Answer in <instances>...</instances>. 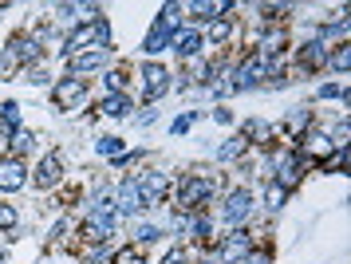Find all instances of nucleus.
<instances>
[{
  "label": "nucleus",
  "mask_w": 351,
  "mask_h": 264,
  "mask_svg": "<svg viewBox=\"0 0 351 264\" xmlns=\"http://www.w3.org/2000/svg\"><path fill=\"white\" fill-rule=\"evenodd\" d=\"M107 40H111V24L99 16L91 24H83L80 32H71L67 36V56H80V51H107Z\"/></svg>",
  "instance_id": "1"
},
{
  "label": "nucleus",
  "mask_w": 351,
  "mask_h": 264,
  "mask_svg": "<svg viewBox=\"0 0 351 264\" xmlns=\"http://www.w3.org/2000/svg\"><path fill=\"white\" fill-rule=\"evenodd\" d=\"M249 209H253V197H249V189H229L221 202V221L229 229H237L249 221Z\"/></svg>",
  "instance_id": "2"
},
{
  "label": "nucleus",
  "mask_w": 351,
  "mask_h": 264,
  "mask_svg": "<svg viewBox=\"0 0 351 264\" xmlns=\"http://www.w3.org/2000/svg\"><path fill=\"white\" fill-rule=\"evenodd\" d=\"M51 99H56V107L60 110H75L83 99H87V79H75V75L60 79V83L51 87Z\"/></svg>",
  "instance_id": "3"
},
{
  "label": "nucleus",
  "mask_w": 351,
  "mask_h": 264,
  "mask_svg": "<svg viewBox=\"0 0 351 264\" xmlns=\"http://www.w3.org/2000/svg\"><path fill=\"white\" fill-rule=\"evenodd\" d=\"M24 182H28V170H24V162H20V158H12V154L0 158V189H4V193H16Z\"/></svg>",
  "instance_id": "4"
},
{
  "label": "nucleus",
  "mask_w": 351,
  "mask_h": 264,
  "mask_svg": "<svg viewBox=\"0 0 351 264\" xmlns=\"http://www.w3.org/2000/svg\"><path fill=\"white\" fill-rule=\"evenodd\" d=\"M111 233H114V213H103V209H95L91 217L83 221V241H91V245L107 241Z\"/></svg>",
  "instance_id": "5"
},
{
  "label": "nucleus",
  "mask_w": 351,
  "mask_h": 264,
  "mask_svg": "<svg viewBox=\"0 0 351 264\" xmlns=\"http://www.w3.org/2000/svg\"><path fill=\"white\" fill-rule=\"evenodd\" d=\"M166 91H170V71L158 67V63H146L143 67V95L146 99H158Z\"/></svg>",
  "instance_id": "6"
},
{
  "label": "nucleus",
  "mask_w": 351,
  "mask_h": 264,
  "mask_svg": "<svg viewBox=\"0 0 351 264\" xmlns=\"http://www.w3.org/2000/svg\"><path fill=\"white\" fill-rule=\"evenodd\" d=\"M60 178H64V170H60V154H44L40 158V166H36V186L40 189H56L60 186Z\"/></svg>",
  "instance_id": "7"
},
{
  "label": "nucleus",
  "mask_w": 351,
  "mask_h": 264,
  "mask_svg": "<svg viewBox=\"0 0 351 264\" xmlns=\"http://www.w3.org/2000/svg\"><path fill=\"white\" fill-rule=\"evenodd\" d=\"M114 202H119V209H123V213H138V209H146V197H143V189H138V182H134V178L119 186Z\"/></svg>",
  "instance_id": "8"
},
{
  "label": "nucleus",
  "mask_w": 351,
  "mask_h": 264,
  "mask_svg": "<svg viewBox=\"0 0 351 264\" xmlns=\"http://www.w3.org/2000/svg\"><path fill=\"white\" fill-rule=\"evenodd\" d=\"M245 256H249V233L245 229H233L229 241H225V249H221V264H241Z\"/></svg>",
  "instance_id": "9"
},
{
  "label": "nucleus",
  "mask_w": 351,
  "mask_h": 264,
  "mask_svg": "<svg viewBox=\"0 0 351 264\" xmlns=\"http://www.w3.org/2000/svg\"><path fill=\"white\" fill-rule=\"evenodd\" d=\"M111 60V47L107 51H87V56H71V75L80 79V75H87V71H99L103 63Z\"/></svg>",
  "instance_id": "10"
},
{
  "label": "nucleus",
  "mask_w": 351,
  "mask_h": 264,
  "mask_svg": "<svg viewBox=\"0 0 351 264\" xmlns=\"http://www.w3.org/2000/svg\"><path fill=\"white\" fill-rule=\"evenodd\" d=\"M328 56H332V47H324L319 40H312V44L300 47V67L304 71H312V67H324L328 63Z\"/></svg>",
  "instance_id": "11"
},
{
  "label": "nucleus",
  "mask_w": 351,
  "mask_h": 264,
  "mask_svg": "<svg viewBox=\"0 0 351 264\" xmlns=\"http://www.w3.org/2000/svg\"><path fill=\"white\" fill-rule=\"evenodd\" d=\"M202 44H206V36L197 28H190V32H182V36H174V47H178V56L182 60H193L197 51H202Z\"/></svg>",
  "instance_id": "12"
},
{
  "label": "nucleus",
  "mask_w": 351,
  "mask_h": 264,
  "mask_svg": "<svg viewBox=\"0 0 351 264\" xmlns=\"http://www.w3.org/2000/svg\"><path fill=\"white\" fill-rule=\"evenodd\" d=\"M182 12H193V20H217V12H233V4H213V0H197V4H186Z\"/></svg>",
  "instance_id": "13"
},
{
  "label": "nucleus",
  "mask_w": 351,
  "mask_h": 264,
  "mask_svg": "<svg viewBox=\"0 0 351 264\" xmlns=\"http://www.w3.org/2000/svg\"><path fill=\"white\" fill-rule=\"evenodd\" d=\"M99 110H103L107 119H123V115H130V99H127V95H107Z\"/></svg>",
  "instance_id": "14"
},
{
  "label": "nucleus",
  "mask_w": 351,
  "mask_h": 264,
  "mask_svg": "<svg viewBox=\"0 0 351 264\" xmlns=\"http://www.w3.org/2000/svg\"><path fill=\"white\" fill-rule=\"evenodd\" d=\"M332 146L335 142L328 139V134H308V139H304V150L312 158H332Z\"/></svg>",
  "instance_id": "15"
},
{
  "label": "nucleus",
  "mask_w": 351,
  "mask_h": 264,
  "mask_svg": "<svg viewBox=\"0 0 351 264\" xmlns=\"http://www.w3.org/2000/svg\"><path fill=\"white\" fill-rule=\"evenodd\" d=\"M229 32H233V16H217V20H209V28L202 36H209L213 44H221V40H229Z\"/></svg>",
  "instance_id": "16"
},
{
  "label": "nucleus",
  "mask_w": 351,
  "mask_h": 264,
  "mask_svg": "<svg viewBox=\"0 0 351 264\" xmlns=\"http://www.w3.org/2000/svg\"><path fill=\"white\" fill-rule=\"evenodd\" d=\"M166 44H174V36H170V32L158 24V28H154V32H150V36L143 40V51H150V56H154V51H162Z\"/></svg>",
  "instance_id": "17"
},
{
  "label": "nucleus",
  "mask_w": 351,
  "mask_h": 264,
  "mask_svg": "<svg viewBox=\"0 0 351 264\" xmlns=\"http://www.w3.org/2000/svg\"><path fill=\"white\" fill-rule=\"evenodd\" d=\"M111 264H146V256H143V249H138V245H127V249H119L111 256Z\"/></svg>",
  "instance_id": "18"
},
{
  "label": "nucleus",
  "mask_w": 351,
  "mask_h": 264,
  "mask_svg": "<svg viewBox=\"0 0 351 264\" xmlns=\"http://www.w3.org/2000/svg\"><path fill=\"white\" fill-rule=\"evenodd\" d=\"M245 146H249V142H245V139L237 134V139H229V142L221 146V150H217V158H221V162H233V158L245 154Z\"/></svg>",
  "instance_id": "19"
},
{
  "label": "nucleus",
  "mask_w": 351,
  "mask_h": 264,
  "mask_svg": "<svg viewBox=\"0 0 351 264\" xmlns=\"http://www.w3.org/2000/svg\"><path fill=\"white\" fill-rule=\"evenodd\" d=\"M36 146V139L28 134V130H12V158H20V154H28Z\"/></svg>",
  "instance_id": "20"
},
{
  "label": "nucleus",
  "mask_w": 351,
  "mask_h": 264,
  "mask_svg": "<svg viewBox=\"0 0 351 264\" xmlns=\"http://www.w3.org/2000/svg\"><path fill=\"white\" fill-rule=\"evenodd\" d=\"M95 154L99 158H119V154H123V139H99L95 142Z\"/></svg>",
  "instance_id": "21"
},
{
  "label": "nucleus",
  "mask_w": 351,
  "mask_h": 264,
  "mask_svg": "<svg viewBox=\"0 0 351 264\" xmlns=\"http://www.w3.org/2000/svg\"><path fill=\"white\" fill-rule=\"evenodd\" d=\"M328 67H335V71H348V67H351V47L348 44L335 47V56H328Z\"/></svg>",
  "instance_id": "22"
},
{
  "label": "nucleus",
  "mask_w": 351,
  "mask_h": 264,
  "mask_svg": "<svg viewBox=\"0 0 351 264\" xmlns=\"http://www.w3.org/2000/svg\"><path fill=\"white\" fill-rule=\"evenodd\" d=\"M285 197H288V189H280L276 182H269V186H265V205H269V209H280V205H285Z\"/></svg>",
  "instance_id": "23"
},
{
  "label": "nucleus",
  "mask_w": 351,
  "mask_h": 264,
  "mask_svg": "<svg viewBox=\"0 0 351 264\" xmlns=\"http://www.w3.org/2000/svg\"><path fill=\"white\" fill-rule=\"evenodd\" d=\"M123 83H127L123 71H103V87H107V95H123Z\"/></svg>",
  "instance_id": "24"
},
{
  "label": "nucleus",
  "mask_w": 351,
  "mask_h": 264,
  "mask_svg": "<svg viewBox=\"0 0 351 264\" xmlns=\"http://www.w3.org/2000/svg\"><path fill=\"white\" fill-rule=\"evenodd\" d=\"M0 119H4V130H16L20 126V107L16 103H4V107H0Z\"/></svg>",
  "instance_id": "25"
},
{
  "label": "nucleus",
  "mask_w": 351,
  "mask_h": 264,
  "mask_svg": "<svg viewBox=\"0 0 351 264\" xmlns=\"http://www.w3.org/2000/svg\"><path fill=\"white\" fill-rule=\"evenodd\" d=\"M158 237H162L158 225H138V229H134V241H138V245H150V241H158Z\"/></svg>",
  "instance_id": "26"
},
{
  "label": "nucleus",
  "mask_w": 351,
  "mask_h": 264,
  "mask_svg": "<svg viewBox=\"0 0 351 264\" xmlns=\"http://www.w3.org/2000/svg\"><path fill=\"white\" fill-rule=\"evenodd\" d=\"M16 225V205H0V229H12Z\"/></svg>",
  "instance_id": "27"
},
{
  "label": "nucleus",
  "mask_w": 351,
  "mask_h": 264,
  "mask_svg": "<svg viewBox=\"0 0 351 264\" xmlns=\"http://www.w3.org/2000/svg\"><path fill=\"white\" fill-rule=\"evenodd\" d=\"M308 123H312V115H308V110H300V115H288V126H292V130H304Z\"/></svg>",
  "instance_id": "28"
},
{
  "label": "nucleus",
  "mask_w": 351,
  "mask_h": 264,
  "mask_svg": "<svg viewBox=\"0 0 351 264\" xmlns=\"http://www.w3.org/2000/svg\"><path fill=\"white\" fill-rule=\"evenodd\" d=\"M193 119H197V115H182V119L174 123V134H186V130L193 126Z\"/></svg>",
  "instance_id": "29"
},
{
  "label": "nucleus",
  "mask_w": 351,
  "mask_h": 264,
  "mask_svg": "<svg viewBox=\"0 0 351 264\" xmlns=\"http://www.w3.org/2000/svg\"><path fill=\"white\" fill-rule=\"evenodd\" d=\"M241 264H272V256H269V252H249Z\"/></svg>",
  "instance_id": "30"
},
{
  "label": "nucleus",
  "mask_w": 351,
  "mask_h": 264,
  "mask_svg": "<svg viewBox=\"0 0 351 264\" xmlns=\"http://www.w3.org/2000/svg\"><path fill=\"white\" fill-rule=\"evenodd\" d=\"M138 123H143V126H150V123H154V107H146L143 115H138Z\"/></svg>",
  "instance_id": "31"
},
{
  "label": "nucleus",
  "mask_w": 351,
  "mask_h": 264,
  "mask_svg": "<svg viewBox=\"0 0 351 264\" xmlns=\"http://www.w3.org/2000/svg\"><path fill=\"white\" fill-rule=\"evenodd\" d=\"M0 264H4V261H0Z\"/></svg>",
  "instance_id": "32"
}]
</instances>
